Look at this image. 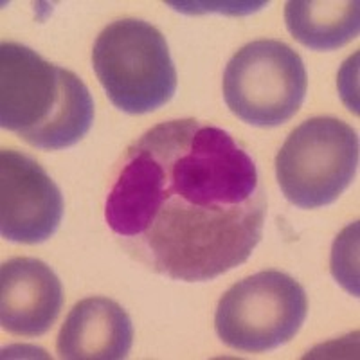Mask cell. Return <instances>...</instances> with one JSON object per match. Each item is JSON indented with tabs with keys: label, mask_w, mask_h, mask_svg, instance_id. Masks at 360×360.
Masks as SVG:
<instances>
[{
	"label": "cell",
	"mask_w": 360,
	"mask_h": 360,
	"mask_svg": "<svg viewBox=\"0 0 360 360\" xmlns=\"http://www.w3.org/2000/svg\"><path fill=\"white\" fill-rule=\"evenodd\" d=\"M359 137L335 117H311L288 135L276 157L281 193L301 209L330 205L355 179Z\"/></svg>",
	"instance_id": "obj_4"
},
{
	"label": "cell",
	"mask_w": 360,
	"mask_h": 360,
	"mask_svg": "<svg viewBox=\"0 0 360 360\" xmlns=\"http://www.w3.org/2000/svg\"><path fill=\"white\" fill-rule=\"evenodd\" d=\"M308 74L290 45L256 40L233 54L224 72V99L238 119L272 128L290 121L307 96Z\"/></svg>",
	"instance_id": "obj_6"
},
{
	"label": "cell",
	"mask_w": 360,
	"mask_h": 360,
	"mask_svg": "<svg viewBox=\"0 0 360 360\" xmlns=\"http://www.w3.org/2000/svg\"><path fill=\"white\" fill-rule=\"evenodd\" d=\"M63 307L62 281L47 263L13 258L0 270V323L17 337H40Z\"/></svg>",
	"instance_id": "obj_8"
},
{
	"label": "cell",
	"mask_w": 360,
	"mask_h": 360,
	"mask_svg": "<svg viewBox=\"0 0 360 360\" xmlns=\"http://www.w3.org/2000/svg\"><path fill=\"white\" fill-rule=\"evenodd\" d=\"M356 224L349 225L348 229H344L340 236H337L335 245H333L332 254V272L337 281L344 285V288L352 292L353 295H359V278H356V263H353L352 243L356 236H352V231L355 229Z\"/></svg>",
	"instance_id": "obj_11"
},
{
	"label": "cell",
	"mask_w": 360,
	"mask_h": 360,
	"mask_svg": "<svg viewBox=\"0 0 360 360\" xmlns=\"http://www.w3.org/2000/svg\"><path fill=\"white\" fill-rule=\"evenodd\" d=\"M94 123V101L79 76L45 62L37 51L0 47V124L27 144L58 152L74 146Z\"/></svg>",
	"instance_id": "obj_2"
},
{
	"label": "cell",
	"mask_w": 360,
	"mask_h": 360,
	"mask_svg": "<svg viewBox=\"0 0 360 360\" xmlns=\"http://www.w3.org/2000/svg\"><path fill=\"white\" fill-rule=\"evenodd\" d=\"M92 67L115 108L150 114L176 92V70L166 38L137 18L115 20L103 29L92 49Z\"/></svg>",
	"instance_id": "obj_3"
},
{
	"label": "cell",
	"mask_w": 360,
	"mask_h": 360,
	"mask_svg": "<svg viewBox=\"0 0 360 360\" xmlns=\"http://www.w3.org/2000/svg\"><path fill=\"white\" fill-rule=\"evenodd\" d=\"M307 314L308 299L299 281L279 270H263L225 292L214 330L229 348L265 353L294 339Z\"/></svg>",
	"instance_id": "obj_5"
},
{
	"label": "cell",
	"mask_w": 360,
	"mask_h": 360,
	"mask_svg": "<svg viewBox=\"0 0 360 360\" xmlns=\"http://www.w3.org/2000/svg\"><path fill=\"white\" fill-rule=\"evenodd\" d=\"M63 218L60 188L34 159L17 150L0 153V233L15 243L47 242Z\"/></svg>",
	"instance_id": "obj_7"
},
{
	"label": "cell",
	"mask_w": 360,
	"mask_h": 360,
	"mask_svg": "<svg viewBox=\"0 0 360 360\" xmlns=\"http://www.w3.org/2000/svg\"><path fill=\"white\" fill-rule=\"evenodd\" d=\"M266 195L252 157L229 134L173 119L128 146L105 220L135 262L169 279L211 281L250 258Z\"/></svg>",
	"instance_id": "obj_1"
},
{
	"label": "cell",
	"mask_w": 360,
	"mask_h": 360,
	"mask_svg": "<svg viewBox=\"0 0 360 360\" xmlns=\"http://www.w3.org/2000/svg\"><path fill=\"white\" fill-rule=\"evenodd\" d=\"M134 342L130 315L115 301L103 295L74 304L56 340L60 359L121 360Z\"/></svg>",
	"instance_id": "obj_9"
},
{
	"label": "cell",
	"mask_w": 360,
	"mask_h": 360,
	"mask_svg": "<svg viewBox=\"0 0 360 360\" xmlns=\"http://www.w3.org/2000/svg\"><path fill=\"white\" fill-rule=\"evenodd\" d=\"M285 22L292 37L314 51L339 49L359 34L356 0H290Z\"/></svg>",
	"instance_id": "obj_10"
}]
</instances>
